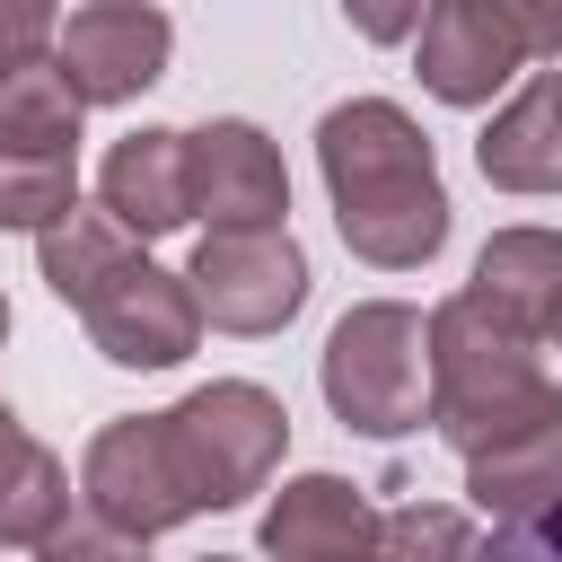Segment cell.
Returning <instances> with one entry per match:
<instances>
[{
  "instance_id": "cell-1",
  "label": "cell",
  "mask_w": 562,
  "mask_h": 562,
  "mask_svg": "<svg viewBox=\"0 0 562 562\" xmlns=\"http://www.w3.org/2000/svg\"><path fill=\"white\" fill-rule=\"evenodd\" d=\"M316 167L334 193V228L360 263L413 272L448 246V184L422 123L395 97H351L316 123Z\"/></svg>"
},
{
  "instance_id": "cell-2",
  "label": "cell",
  "mask_w": 562,
  "mask_h": 562,
  "mask_svg": "<svg viewBox=\"0 0 562 562\" xmlns=\"http://www.w3.org/2000/svg\"><path fill=\"white\" fill-rule=\"evenodd\" d=\"M553 422H562V386L544 378L536 342L465 290L439 299L430 307V430L457 457H492V448L536 439Z\"/></svg>"
},
{
  "instance_id": "cell-3",
  "label": "cell",
  "mask_w": 562,
  "mask_h": 562,
  "mask_svg": "<svg viewBox=\"0 0 562 562\" xmlns=\"http://www.w3.org/2000/svg\"><path fill=\"white\" fill-rule=\"evenodd\" d=\"M325 404L360 439H404L430 422V316L404 299H360L325 334Z\"/></svg>"
},
{
  "instance_id": "cell-4",
  "label": "cell",
  "mask_w": 562,
  "mask_h": 562,
  "mask_svg": "<svg viewBox=\"0 0 562 562\" xmlns=\"http://www.w3.org/2000/svg\"><path fill=\"white\" fill-rule=\"evenodd\" d=\"M158 422H167V448H176V474H184L193 509H237V501H255V492L272 483L281 448H290V413H281V395L255 386V378H211V386H193L184 404H167Z\"/></svg>"
},
{
  "instance_id": "cell-5",
  "label": "cell",
  "mask_w": 562,
  "mask_h": 562,
  "mask_svg": "<svg viewBox=\"0 0 562 562\" xmlns=\"http://www.w3.org/2000/svg\"><path fill=\"white\" fill-rule=\"evenodd\" d=\"M184 281L220 334H281L307 307V255L290 228H202Z\"/></svg>"
},
{
  "instance_id": "cell-6",
  "label": "cell",
  "mask_w": 562,
  "mask_h": 562,
  "mask_svg": "<svg viewBox=\"0 0 562 562\" xmlns=\"http://www.w3.org/2000/svg\"><path fill=\"white\" fill-rule=\"evenodd\" d=\"M79 501L105 509V518L132 527V536H167V527L202 518L193 492H184V474H176V448H167V422H158V413L105 422V430L88 439V457H79Z\"/></svg>"
},
{
  "instance_id": "cell-7",
  "label": "cell",
  "mask_w": 562,
  "mask_h": 562,
  "mask_svg": "<svg viewBox=\"0 0 562 562\" xmlns=\"http://www.w3.org/2000/svg\"><path fill=\"white\" fill-rule=\"evenodd\" d=\"M79 325H88V342H97L114 369H176V360L202 342V299H193L184 272L132 255V263L79 307Z\"/></svg>"
},
{
  "instance_id": "cell-8",
  "label": "cell",
  "mask_w": 562,
  "mask_h": 562,
  "mask_svg": "<svg viewBox=\"0 0 562 562\" xmlns=\"http://www.w3.org/2000/svg\"><path fill=\"white\" fill-rule=\"evenodd\" d=\"M167 53H176V26L158 0H88V9H70L53 61L70 70L79 105H132L167 70Z\"/></svg>"
},
{
  "instance_id": "cell-9",
  "label": "cell",
  "mask_w": 562,
  "mask_h": 562,
  "mask_svg": "<svg viewBox=\"0 0 562 562\" xmlns=\"http://www.w3.org/2000/svg\"><path fill=\"white\" fill-rule=\"evenodd\" d=\"M413 70L439 105H492L527 70V35H518L509 0H430Z\"/></svg>"
},
{
  "instance_id": "cell-10",
  "label": "cell",
  "mask_w": 562,
  "mask_h": 562,
  "mask_svg": "<svg viewBox=\"0 0 562 562\" xmlns=\"http://www.w3.org/2000/svg\"><path fill=\"white\" fill-rule=\"evenodd\" d=\"M184 158H193V211L211 228H290V167L281 149L246 123V114H220L202 132H184Z\"/></svg>"
},
{
  "instance_id": "cell-11",
  "label": "cell",
  "mask_w": 562,
  "mask_h": 562,
  "mask_svg": "<svg viewBox=\"0 0 562 562\" xmlns=\"http://www.w3.org/2000/svg\"><path fill=\"white\" fill-rule=\"evenodd\" d=\"M97 202L132 228V237H176L193 220V158H184V132L167 123H140L105 149L97 167Z\"/></svg>"
},
{
  "instance_id": "cell-12",
  "label": "cell",
  "mask_w": 562,
  "mask_h": 562,
  "mask_svg": "<svg viewBox=\"0 0 562 562\" xmlns=\"http://www.w3.org/2000/svg\"><path fill=\"white\" fill-rule=\"evenodd\" d=\"M378 509L342 474H290L281 501L263 509V553L272 562H369Z\"/></svg>"
},
{
  "instance_id": "cell-13",
  "label": "cell",
  "mask_w": 562,
  "mask_h": 562,
  "mask_svg": "<svg viewBox=\"0 0 562 562\" xmlns=\"http://www.w3.org/2000/svg\"><path fill=\"white\" fill-rule=\"evenodd\" d=\"M465 299H483L501 325L544 342L553 316H562V228H492L483 255H474Z\"/></svg>"
},
{
  "instance_id": "cell-14",
  "label": "cell",
  "mask_w": 562,
  "mask_h": 562,
  "mask_svg": "<svg viewBox=\"0 0 562 562\" xmlns=\"http://www.w3.org/2000/svg\"><path fill=\"white\" fill-rule=\"evenodd\" d=\"M483 184L501 193H562V70H536L474 140Z\"/></svg>"
},
{
  "instance_id": "cell-15",
  "label": "cell",
  "mask_w": 562,
  "mask_h": 562,
  "mask_svg": "<svg viewBox=\"0 0 562 562\" xmlns=\"http://www.w3.org/2000/svg\"><path fill=\"white\" fill-rule=\"evenodd\" d=\"M70 509H79V501H70V465L0 404V544H26V553H35Z\"/></svg>"
},
{
  "instance_id": "cell-16",
  "label": "cell",
  "mask_w": 562,
  "mask_h": 562,
  "mask_svg": "<svg viewBox=\"0 0 562 562\" xmlns=\"http://www.w3.org/2000/svg\"><path fill=\"white\" fill-rule=\"evenodd\" d=\"M35 263H44V290L61 299V307H88L123 263H132V228L97 202V211H70V220H53L44 237H35Z\"/></svg>"
},
{
  "instance_id": "cell-17",
  "label": "cell",
  "mask_w": 562,
  "mask_h": 562,
  "mask_svg": "<svg viewBox=\"0 0 562 562\" xmlns=\"http://www.w3.org/2000/svg\"><path fill=\"white\" fill-rule=\"evenodd\" d=\"M465 492H474V509H483L492 527L553 509V501H562V422L536 430V439H509V448H492V457H465Z\"/></svg>"
},
{
  "instance_id": "cell-18",
  "label": "cell",
  "mask_w": 562,
  "mask_h": 562,
  "mask_svg": "<svg viewBox=\"0 0 562 562\" xmlns=\"http://www.w3.org/2000/svg\"><path fill=\"white\" fill-rule=\"evenodd\" d=\"M79 88L61 61H26L0 79V149H44V158H79Z\"/></svg>"
},
{
  "instance_id": "cell-19",
  "label": "cell",
  "mask_w": 562,
  "mask_h": 562,
  "mask_svg": "<svg viewBox=\"0 0 562 562\" xmlns=\"http://www.w3.org/2000/svg\"><path fill=\"white\" fill-rule=\"evenodd\" d=\"M79 211V158H44V149H0V228H53Z\"/></svg>"
},
{
  "instance_id": "cell-20",
  "label": "cell",
  "mask_w": 562,
  "mask_h": 562,
  "mask_svg": "<svg viewBox=\"0 0 562 562\" xmlns=\"http://www.w3.org/2000/svg\"><path fill=\"white\" fill-rule=\"evenodd\" d=\"M369 562H474V518L448 501H404L378 518Z\"/></svg>"
},
{
  "instance_id": "cell-21",
  "label": "cell",
  "mask_w": 562,
  "mask_h": 562,
  "mask_svg": "<svg viewBox=\"0 0 562 562\" xmlns=\"http://www.w3.org/2000/svg\"><path fill=\"white\" fill-rule=\"evenodd\" d=\"M35 562H149V536H132V527H114L105 509H70L44 544H35Z\"/></svg>"
},
{
  "instance_id": "cell-22",
  "label": "cell",
  "mask_w": 562,
  "mask_h": 562,
  "mask_svg": "<svg viewBox=\"0 0 562 562\" xmlns=\"http://www.w3.org/2000/svg\"><path fill=\"white\" fill-rule=\"evenodd\" d=\"M61 53V0H0V79Z\"/></svg>"
},
{
  "instance_id": "cell-23",
  "label": "cell",
  "mask_w": 562,
  "mask_h": 562,
  "mask_svg": "<svg viewBox=\"0 0 562 562\" xmlns=\"http://www.w3.org/2000/svg\"><path fill=\"white\" fill-rule=\"evenodd\" d=\"M474 562H562V501L536 509V518H509L474 544Z\"/></svg>"
},
{
  "instance_id": "cell-24",
  "label": "cell",
  "mask_w": 562,
  "mask_h": 562,
  "mask_svg": "<svg viewBox=\"0 0 562 562\" xmlns=\"http://www.w3.org/2000/svg\"><path fill=\"white\" fill-rule=\"evenodd\" d=\"M342 18H351L369 44H404V35H422L430 0H342Z\"/></svg>"
},
{
  "instance_id": "cell-25",
  "label": "cell",
  "mask_w": 562,
  "mask_h": 562,
  "mask_svg": "<svg viewBox=\"0 0 562 562\" xmlns=\"http://www.w3.org/2000/svg\"><path fill=\"white\" fill-rule=\"evenodd\" d=\"M518 35H527V61H562V0H509Z\"/></svg>"
},
{
  "instance_id": "cell-26",
  "label": "cell",
  "mask_w": 562,
  "mask_h": 562,
  "mask_svg": "<svg viewBox=\"0 0 562 562\" xmlns=\"http://www.w3.org/2000/svg\"><path fill=\"white\" fill-rule=\"evenodd\" d=\"M544 342H553V351H562V316H553V334H544Z\"/></svg>"
},
{
  "instance_id": "cell-27",
  "label": "cell",
  "mask_w": 562,
  "mask_h": 562,
  "mask_svg": "<svg viewBox=\"0 0 562 562\" xmlns=\"http://www.w3.org/2000/svg\"><path fill=\"white\" fill-rule=\"evenodd\" d=\"M0 342H9V299H0Z\"/></svg>"
},
{
  "instance_id": "cell-28",
  "label": "cell",
  "mask_w": 562,
  "mask_h": 562,
  "mask_svg": "<svg viewBox=\"0 0 562 562\" xmlns=\"http://www.w3.org/2000/svg\"><path fill=\"white\" fill-rule=\"evenodd\" d=\"M202 562H237V553H202Z\"/></svg>"
}]
</instances>
